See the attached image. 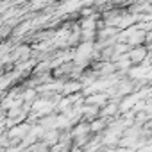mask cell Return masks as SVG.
<instances>
[{
    "mask_svg": "<svg viewBox=\"0 0 152 152\" xmlns=\"http://www.w3.org/2000/svg\"><path fill=\"white\" fill-rule=\"evenodd\" d=\"M127 57L131 59L132 66H134V64H141V63L147 61V57H148V50H147L143 45H140V47H132V48L127 52Z\"/></svg>",
    "mask_w": 152,
    "mask_h": 152,
    "instance_id": "1",
    "label": "cell"
},
{
    "mask_svg": "<svg viewBox=\"0 0 152 152\" xmlns=\"http://www.w3.org/2000/svg\"><path fill=\"white\" fill-rule=\"evenodd\" d=\"M106 100H107V93L106 91H99V93H91V95H88V99H86V102L88 104H93V106H102V104H106Z\"/></svg>",
    "mask_w": 152,
    "mask_h": 152,
    "instance_id": "2",
    "label": "cell"
},
{
    "mask_svg": "<svg viewBox=\"0 0 152 152\" xmlns=\"http://www.w3.org/2000/svg\"><path fill=\"white\" fill-rule=\"evenodd\" d=\"M81 83H66V84H63V95H77V91H81Z\"/></svg>",
    "mask_w": 152,
    "mask_h": 152,
    "instance_id": "3",
    "label": "cell"
},
{
    "mask_svg": "<svg viewBox=\"0 0 152 152\" xmlns=\"http://www.w3.org/2000/svg\"><path fill=\"white\" fill-rule=\"evenodd\" d=\"M120 107H118V102H111V104H107L102 111H100V115L106 118V116H113V115H116V111H118Z\"/></svg>",
    "mask_w": 152,
    "mask_h": 152,
    "instance_id": "4",
    "label": "cell"
},
{
    "mask_svg": "<svg viewBox=\"0 0 152 152\" xmlns=\"http://www.w3.org/2000/svg\"><path fill=\"white\" fill-rule=\"evenodd\" d=\"M106 127V118L102 116V118H99V120H93L91 124H90V131H100V129H104Z\"/></svg>",
    "mask_w": 152,
    "mask_h": 152,
    "instance_id": "5",
    "label": "cell"
}]
</instances>
